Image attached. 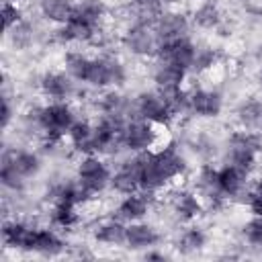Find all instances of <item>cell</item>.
Wrapping results in <instances>:
<instances>
[{
    "label": "cell",
    "instance_id": "1",
    "mask_svg": "<svg viewBox=\"0 0 262 262\" xmlns=\"http://www.w3.org/2000/svg\"><path fill=\"white\" fill-rule=\"evenodd\" d=\"M186 164L174 145H166L158 151H141V180L139 188L147 194L164 188L172 178L184 172Z\"/></svg>",
    "mask_w": 262,
    "mask_h": 262
},
{
    "label": "cell",
    "instance_id": "2",
    "mask_svg": "<svg viewBox=\"0 0 262 262\" xmlns=\"http://www.w3.org/2000/svg\"><path fill=\"white\" fill-rule=\"evenodd\" d=\"M39 168H41V162L33 151L10 149L2 158L0 180H2V184L6 188L18 190V188H23L27 178H31V176H35L39 172Z\"/></svg>",
    "mask_w": 262,
    "mask_h": 262
},
{
    "label": "cell",
    "instance_id": "3",
    "mask_svg": "<svg viewBox=\"0 0 262 262\" xmlns=\"http://www.w3.org/2000/svg\"><path fill=\"white\" fill-rule=\"evenodd\" d=\"M72 108L66 102H51L39 108V129L47 135L49 141H59L66 133H70L74 125Z\"/></svg>",
    "mask_w": 262,
    "mask_h": 262
},
{
    "label": "cell",
    "instance_id": "4",
    "mask_svg": "<svg viewBox=\"0 0 262 262\" xmlns=\"http://www.w3.org/2000/svg\"><path fill=\"white\" fill-rule=\"evenodd\" d=\"M76 182L92 196V194L104 190V186L111 182V172H108L106 164H104L98 156L88 154V156L78 164Z\"/></svg>",
    "mask_w": 262,
    "mask_h": 262
},
{
    "label": "cell",
    "instance_id": "5",
    "mask_svg": "<svg viewBox=\"0 0 262 262\" xmlns=\"http://www.w3.org/2000/svg\"><path fill=\"white\" fill-rule=\"evenodd\" d=\"M260 149L258 133L254 131H237L229 139V164L250 172L256 162V154Z\"/></svg>",
    "mask_w": 262,
    "mask_h": 262
},
{
    "label": "cell",
    "instance_id": "6",
    "mask_svg": "<svg viewBox=\"0 0 262 262\" xmlns=\"http://www.w3.org/2000/svg\"><path fill=\"white\" fill-rule=\"evenodd\" d=\"M133 113L154 125H168L174 117L170 104L160 92H141L133 102Z\"/></svg>",
    "mask_w": 262,
    "mask_h": 262
},
{
    "label": "cell",
    "instance_id": "7",
    "mask_svg": "<svg viewBox=\"0 0 262 262\" xmlns=\"http://www.w3.org/2000/svg\"><path fill=\"white\" fill-rule=\"evenodd\" d=\"M123 45H125L131 53L147 57V55H158L162 41H160V37H158V33H156L154 25H149V23H135V25L125 33Z\"/></svg>",
    "mask_w": 262,
    "mask_h": 262
},
{
    "label": "cell",
    "instance_id": "8",
    "mask_svg": "<svg viewBox=\"0 0 262 262\" xmlns=\"http://www.w3.org/2000/svg\"><path fill=\"white\" fill-rule=\"evenodd\" d=\"M125 80V68L121 66L119 59L115 57H96L90 59L88 72H86V80L92 86H119Z\"/></svg>",
    "mask_w": 262,
    "mask_h": 262
},
{
    "label": "cell",
    "instance_id": "9",
    "mask_svg": "<svg viewBox=\"0 0 262 262\" xmlns=\"http://www.w3.org/2000/svg\"><path fill=\"white\" fill-rule=\"evenodd\" d=\"M154 143H156L154 123L135 117L123 125V145L127 149L141 154V151H147Z\"/></svg>",
    "mask_w": 262,
    "mask_h": 262
},
{
    "label": "cell",
    "instance_id": "10",
    "mask_svg": "<svg viewBox=\"0 0 262 262\" xmlns=\"http://www.w3.org/2000/svg\"><path fill=\"white\" fill-rule=\"evenodd\" d=\"M194 57H196V47L186 37L164 41L160 45V51H158V59L160 61L174 63V66H178L182 70H190L192 63H194Z\"/></svg>",
    "mask_w": 262,
    "mask_h": 262
},
{
    "label": "cell",
    "instance_id": "11",
    "mask_svg": "<svg viewBox=\"0 0 262 262\" xmlns=\"http://www.w3.org/2000/svg\"><path fill=\"white\" fill-rule=\"evenodd\" d=\"M139 180H141V154L121 164V168L111 176V186L121 194H131L141 190Z\"/></svg>",
    "mask_w": 262,
    "mask_h": 262
},
{
    "label": "cell",
    "instance_id": "12",
    "mask_svg": "<svg viewBox=\"0 0 262 262\" xmlns=\"http://www.w3.org/2000/svg\"><path fill=\"white\" fill-rule=\"evenodd\" d=\"M154 29L160 37V41H172V39H180L186 37L188 31V20L182 12H174V10H164L158 14V18L154 20Z\"/></svg>",
    "mask_w": 262,
    "mask_h": 262
},
{
    "label": "cell",
    "instance_id": "13",
    "mask_svg": "<svg viewBox=\"0 0 262 262\" xmlns=\"http://www.w3.org/2000/svg\"><path fill=\"white\" fill-rule=\"evenodd\" d=\"M223 100L221 94L215 90H192L188 92V111L199 117H217L221 113Z\"/></svg>",
    "mask_w": 262,
    "mask_h": 262
},
{
    "label": "cell",
    "instance_id": "14",
    "mask_svg": "<svg viewBox=\"0 0 262 262\" xmlns=\"http://www.w3.org/2000/svg\"><path fill=\"white\" fill-rule=\"evenodd\" d=\"M96 25H92L90 20H86L80 14H72V18L68 23H63L57 31V41L61 43H80V41H88L94 37Z\"/></svg>",
    "mask_w": 262,
    "mask_h": 262
},
{
    "label": "cell",
    "instance_id": "15",
    "mask_svg": "<svg viewBox=\"0 0 262 262\" xmlns=\"http://www.w3.org/2000/svg\"><path fill=\"white\" fill-rule=\"evenodd\" d=\"M186 78V70L168 63V61H158V66L154 68V82L158 84L160 92H168V90H178L182 88V82Z\"/></svg>",
    "mask_w": 262,
    "mask_h": 262
},
{
    "label": "cell",
    "instance_id": "16",
    "mask_svg": "<svg viewBox=\"0 0 262 262\" xmlns=\"http://www.w3.org/2000/svg\"><path fill=\"white\" fill-rule=\"evenodd\" d=\"M217 176H219V188L223 196H237L246 188L248 172L233 164H225L221 170H217Z\"/></svg>",
    "mask_w": 262,
    "mask_h": 262
},
{
    "label": "cell",
    "instance_id": "17",
    "mask_svg": "<svg viewBox=\"0 0 262 262\" xmlns=\"http://www.w3.org/2000/svg\"><path fill=\"white\" fill-rule=\"evenodd\" d=\"M149 209V203H147V196L145 192H131V194H125V199L121 201L119 209H117V215L121 221H139Z\"/></svg>",
    "mask_w": 262,
    "mask_h": 262
},
{
    "label": "cell",
    "instance_id": "18",
    "mask_svg": "<svg viewBox=\"0 0 262 262\" xmlns=\"http://www.w3.org/2000/svg\"><path fill=\"white\" fill-rule=\"evenodd\" d=\"M33 235H35V229L18 221L4 223V229H2L4 244L10 248H18V250H31Z\"/></svg>",
    "mask_w": 262,
    "mask_h": 262
},
{
    "label": "cell",
    "instance_id": "19",
    "mask_svg": "<svg viewBox=\"0 0 262 262\" xmlns=\"http://www.w3.org/2000/svg\"><path fill=\"white\" fill-rule=\"evenodd\" d=\"M158 242V231L147 225V223H141V221H133L129 227H127V246L131 250H141V248H149Z\"/></svg>",
    "mask_w": 262,
    "mask_h": 262
},
{
    "label": "cell",
    "instance_id": "20",
    "mask_svg": "<svg viewBox=\"0 0 262 262\" xmlns=\"http://www.w3.org/2000/svg\"><path fill=\"white\" fill-rule=\"evenodd\" d=\"M41 90L51 98H68L72 94L70 76L59 74V72H47L41 78Z\"/></svg>",
    "mask_w": 262,
    "mask_h": 262
},
{
    "label": "cell",
    "instance_id": "21",
    "mask_svg": "<svg viewBox=\"0 0 262 262\" xmlns=\"http://www.w3.org/2000/svg\"><path fill=\"white\" fill-rule=\"evenodd\" d=\"M70 141L78 151L94 154V125L86 123V121H76L70 129Z\"/></svg>",
    "mask_w": 262,
    "mask_h": 262
},
{
    "label": "cell",
    "instance_id": "22",
    "mask_svg": "<svg viewBox=\"0 0 262 262\" xmlns=\"http://www.w3.org/2000/svg\"><path fill=\"white\" fill-rule=\"evenodd\" d=\"M39 10L41 14L51 20V23H68L74 14V4L72 0H41L39 2Z\"/></svg>",
    "mask_w": 262,
    "mask_h": 262
},
{
    "label": "cell",
    "instance_id": "23",
    "mask_svg": "<svg viewBox=\"0 0 262 262\" xmlns=\"http://www.w3.org/2000/svg\"><path fill=\"white\" fill-rule=\"evenodd\" d=\"M63 250V242L49 229H35L31 252H39L43 256H55Z\"/></svg>",
    "mask_w": 262,
    "mask_h": 262
},
{
    "label": "cell",
    "instance_id": "24",
    "mask_svg": "<svg viewBox=\"0 0 262 262\" xmlns=\"http://www.w3.org/2000/svg\"><path fill=\"white\" fill-rule=\"evenodd\" d=\"M100 106H102L104 117L115 119V121H119V123H123V117H125L129 111H133V104H131L125 96H121L119 92H106V94L102 96Z\"/></svg>",
    "mask_w": 262,
    "mask_h": 262
},
{
    "label": "cell",
    "instance_id": "25",
    "mask_svg": "<svg viewBox=\"0 0 262 262\" xmlns=\"http://www.w3.org/2000/svg\"><path fill=\"white\" fill-rule=\"evenodd\" d=\"M237 121L246 131H262V102L248 100L237 108Z\"/></svg>",
    "mask_w": 262,
    "mask_h": 262
},
{
    "label": "cell",
    "instance_id": "26",
    "mask_svg": "<svg viewBox=\"0 0 262 262\" xmlns=\"http://www.w3.org/2000/svg\"><path fill=\"white\" fill-rule=\"evenodd\" d=\"M172 207L182 219H192L201 213V203H199L196 194H192L188 190H178L172 196Z\"/></svg>",
    "mask_w": 262,
    "mask_h": 262
},
{
    "label": "cell",
    "instance_id": "27",
    "mask_svg": "<svg viewBox=\"0 0 262 262\" xmlns=\"http://www.w3.org/2000/svg\"><path fill=\"white\" fill-rule=\"evenodd\" d=\"M94 237L98 242H102V244L119 246V244H125L127 242V227L121 221H106V223L98 225Z\"/></svg>",
    "mask_w": 262,
    "mask_h": 262
},
{
    "label": "cell",
    "instance_id": "28",
    "mask_svg": "<svg viewBox=\"0 0 262 262\" xmlns=\"http://www.w3.org/2000/svg\"><path fill=\"white\" fill-rule=\"evenodd\" d=\"M196 186H199V192L211 201H219L223 196L221 188H219V176H217V170L205 166L199 174V180H196Z\"/></svg>",
    "mask_w": 262,
    "mask_h": 262
},
{
    "label": "cell",
    "instance_id": "29",
    "mask_svg": "<svg viewBox=\"0 0 262 262\" xmlns=\"http://www.w3.org/2000/svg\"><path fill=\"white\" fill-rule=\"evenodd\" d=\"M76 207H78V203H74V201H66V199L55 201V207H53V213H51L53 223L59 225V227H72L78 221Z\"/></svg>",
    "mask_w": 262,
    "mask_h": 262
},
{
    "label": "cell",
    "instance_id": "30",
    "mask_svg": "<svg viewBox=\"0 0 262 262\" xmlns=\"http://www.w3.org/2000/svg\"><path fill=\"white\" fill-rule=\"evenodd\" d=\"M63 63H66V72L70 78L74 80H86V72H88V66H90V57L82 55L80 51H68L66 57H63Z\"/></svg>",
    "mask_w": 262,
    "mask_h": 262
},
{
    "label": "cell",
    "instance_id": "31",
    "mask_svg": "<svg viewBox=\"0 0 262 262\" xmlns=\"http://www.w3.org/2000/svg\"><path fill=\"white\" fill-rule=\"evenodd\" d=\"M221 23V14H219V8L207 0L203 2L196 10H194V25H199L201 29H213Z\"/></svg>",
    "mask_w": 262,
    "mask_h": 262
},
{
    "label": "cell",
    "instance_id": "32",
    "mask_svg": "<svg viewBox=\"0 0 262 262\" xmlns=\"http://www.w3.org/2000/svg\"><path fill=\"white\" fill-rule=\"evenodd\" d=\"M8 33V37H10V41H12V45L16 47V49H25V47H29L31 45V41H33V29H31V25H27V23H16L12 29H8L6 31Z\"/></svg>",
    "mask_w": 262,
    "mask_h": 262
},
{
    "label": "cell",
    "instance_id": "33",
    "mask_svg": "<svg viewBox=\"0 0 262 262\" xmlns=\"http://www.w3.org/2000/svg\"><path fill=\"white\" fill-rule=\"evenodd\" d=\"M203 246H205V233L201 229H186L178 239V248L184 254H192V252L201 250Z\"/></svg>",
    "mask_w": 262,
    "mask_h": 262
},
{
    "label": "cell",
    "instance_id": "34",
    "mask_svg": "<svg viewBox=\"0 0 262 262\" xmlns=\"http://www.w3.org/2000/svg\"><path fill=\"white\" fill-rule=\"evenodd\" d=\"M2 23H4V31L12 29L16 23H20V10L10 0H6L4 6H2Z\"/></svg>",
    "mask_w": 262,
    "mask_h": 262
},
{
    "label": "cell",
    "instance_id": "35",
    "mask_svg": "<svg viewBox=\"0 0 262 262\" xmlns=\"http://www.w3.org/2000/svg\"><path fill=\"white\" fill-rule=\"evenodd\" d=\"M246 237L254 246H262V215H256V219L246 225Z\"/></svg>",
    "mask_w": 262,
    "mask_h": 262
},
{
    "label": "cell",
    "instance_id": "36",
    "mask_svg": "<svg viewBox=\"0 0 262 262\" xmlns=\"http://www.w3.org/2000/svg\"><path fill=\"white\" fill-rule=\"evenodd\" d=\"M10 117H12V108H10L8 98H4V100H2V127H8Z\"/></svg>",
    "mask_w": 262,
    "mask_h": 262
},
{
    "label": "cell",
    "instance_id": "37",
    "mask_svg": "<svg viewBox=\"0 0 262 262\" xmlns=\"http://www.w3.org/2000/svg\"><path fill=\"white\" fill-rule=\"evenodd\" d=\"M137 4H141V6H160L162 2H166V0H135Z\"/></svg>",
    "mask_w": 262,
    "mask_h": 262
},
{
    "label": "cell",
    "instance_id": "38",
    "mask_svg": "<svg viewBox=\"0 0 262 262\" xmlns=\"http://www.w3.org/2000/svg\"><path fill=\"white\" fill-rule=\"evenodd\" d=\"M260 84H262V70H260Z\"/></svg>",
    "mask_w": 262,
    "mask_h": 262
},
{
    "label": "cell",
    "instance_id": "39",
    "mask_svg": "<svg viewBox=\"0 0 262 262\" xmlns=\"http://www.w3.org/2000/svg\"><path fill=\"white\" fill-rule=\"evenodd\" d=\"M10 2H12V0H10Z\"/></svg>",
    "mask_w": 262,
    "mask_h": 262
}]
</instances>
